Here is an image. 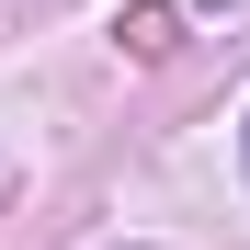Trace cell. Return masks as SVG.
<instances>
[{
    "mask_svg": "<svg viewBox=\"0 0 250 250\" xmlns=\"http://www.w3.org/2000/svg\"><path fill=\"white\" fill-rule=\"evenodd\" d=\"M125 46L159 57V46H171V12H159V0H137V12H125Z\"/></svg>",
    "mask_w": 250,
    "mask_h": 250,
    "instance_id": "obj_1",
    "label": "cell"
},
{
    "mask_svg": "<svg viewBox=\"0 0 250 250\" xmlns=\"http://www.w3.org/2000/svg\"><path fill=\"white\" fill-rule=\"evenodd\" d=\"M239 148H250V125H239Z\"/></svg>",
    "mask_w": 250,
    "mask_h": 250,
    "instance_id": "obj_2",
    "label": "cell"
}]
</instances>
